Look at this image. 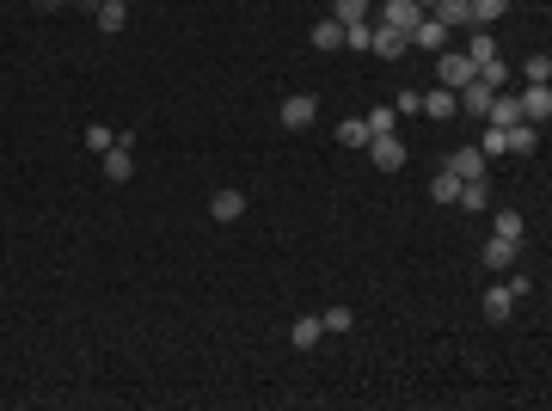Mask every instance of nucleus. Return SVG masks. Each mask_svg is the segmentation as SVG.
<instances>
[{"label":"nucleus","mask_w":552,"mask_h":411,"mask_svg":"<svg viewBox=\"0 0 552 411\" xmlns=\"http://www.w3.org/2000/svg\"><path fill=\"white\" fill-rule=\"evenodd\" d=\"M338 147H369V123H362V117H344V123H338Z\"/></svg>","instance_id":"412c9836"},{"label":"nucleus","mask_w":552,"mask_h":411,"mask_svg":"<svg viewBox=\"0 0 552 411\" xmlns=\"http://www.w3.org/2000/svg\"><path fill=\"white\" fill-rule=\"evenodd\" d=\"M442 166H449L454 178L467 184V178H485V154H479V147H454V154L442 160Z\"/></svg>","instance_id":"9d476101"},{"label":"nucleus","mask_w":552,"mask_h":411,"mask_svg":"<svg viewBox=\"0 0 552 411\" xmlns=\"http://www.w3.org/2000/svg\"><path fill=\"white\" fill-rule=\"evenodd\" d=\"M313 49H344V25H338V19H319V25H313Z\"/></svg>","instance_id":"aec40b11"},{"label":"nucleus","mask_w":552,"mask_h":411,"mask_svg":"<svg viewBox=\"0 0 552 411\" xmlns=\"http://www.w3.org/2000/svg\"><path fill=\"white\" fill-rule=\"evenodd\" d=\"M467 13H473V25H479V31H491V25L510 13V0H467Z\"/></svg>","instance_id":"4468645a"},{"label":"nucleus","mask_w":552,"mask_h":411,"mask_svg":"<svg viewBox=\"0 0 552 411\" xmlns=\"http://www.w3.org/2000/svg\"><path fill=\"white\" fill-rule=\"evenodd\" d=\"M375 56H405L412 43H405V31H393V25H375V43H369Z\"/></svg>","instance_id":"2eb2a0df"},{"label":"nucleus","mask_w":552,"mask_h":411,"mask_svg":"<svg viewBox=\"0 0 552 411\" xmlns=\"http://www.w3.org/2000/svg\"><path fill=\"white\" fill-rule=\"evenodd\" d=\"M516 252L521 246L516 240H497V234H491V240L479 246V258H485V271H516Z\"/></svg>","instance_id":"6e6552de"},{"label":"nucleus","mask_w":552,"mask_h":411,"mask_svg":"<svg viewBox=\"0 0 552 411\" xmlns=\"http://www.w3.org/2000/svg\"><path fill=\"white\" fill-rule=\"evenodd\" d=\"M375 6H380V25H393V31H405V37H412V25L423 19L417 0H375Z\"/></svg>","instance_id":"7ed1b4c3"},{"label":"nucleus","mask_w":552,"mask_h":411,"mask_svg":"<svg viewBox=\"0 0 552 411\" xmlns=\"http://www.w3.org/2000/svg\"><path fill=\"white\" fill-rule=\"evenodd\" d=\"M430 197H436V203H454V197H460V178L442 166V172H436V184H430Z\"/></svg>","instance_id":"b1692460"},{"label":"nucleus","mask_w":552,"mask_h":411,"mask_svg":"<svg viewBox=\"0 0 552 411\" xmlns=\"http://www.w3.org/2000/svg\"><path fill=\"white\" fill-rule=\"evenodd\" d=\"M491 234H497V240H516V246H521V215H516V209H497Z\"/></svg>","instance_id":"4be33fe9"},{"label":"nucleus","mask_w":552,"mask_h":411,"mask_svg":"<svg viewBox=\"0 0 552 411\" xmlns=\"http://www.w3.org/2000/svg\"><path fill=\"white\" fill-rule=\"evenodd\" d=\"M430 19H442V25H473V13H467V0H436V6H430Z\"/></svg>","instance_id":"a211bd4d"},{"label":"nucleus","mask_w":552,"mask_h":411,"mask_svg":"<svg viewBox=\"0 0 552 411\" xmlns=\"http://www.w3.org/2000/svg\"><path fill=\"white\" fill-rule=\"evenodd\" d=\"M111 141H117V130H104V123H93V130H86V147H93V154H104Z\"/></svg>","instance_id":"cd10ccee"},{"label":"nucleus","mask_w":552,"mask_h":411,"mask_svg":"<svg viewBox=\"0 0 552 411\" xmlns=\"http://www.w3.org/2000/svg\"><path fill=\"white\" fill-rule=\"evenodd\" d=\"M521 123H534V130H547V117H552V86H528L521 93Z\"/></svg>","instance_id":"39448f33"},{"label":"nucleus","mask_w":552,"mask_h":411,"mask_svg":"<svg viewBox=\"0 0 552 411\" xmlns=\"http://www.w3.org/2000/svg\"><path fill=\"white\" fill-rule=\"evenodd\" d=\"M37 13H56V6H68V0H31Z\"/></svg>","instance_id":"c756f323"},{"label":"nucleus","mask_w":552,"mask_h":411,"mask_svg":"<svg viewBox=\"0 0 552 411\" xmlns=\"http://www.w3.org/2000/svg\"><path fill=\"white\" fill-rule=\"evenodd\" d=\"M417 111L436 117V123H449V117H460V99H454V86H436V93H417Z\"/></svg>","instance_id":"423d86ee"},{"label":"nucleus","mask_w":552,"mask_h":411,"mask_svg":"<svg viewBox=\"0 0 552 411\" xmlns=\"http://www.w3.org/2000/svg\"><path fill=\"white\" fill-rule=\"evenodd\" d=\"M276 117H282V130H307L313 117H319V99H313V93H295V99H282Z\"/></svg>","instance_id":"20e7f679"},{"label":"nucleus","mask_w":552,"mask_h":411,"mask_svg":"<svg viewBox=\"0 0 552 411\" xmlns=\"http://www.w3.org/2000/svg\"><path fill=\"white\" fill-rule=\"evenodd\" d=\"M405 43H412V49H430V56H442V49H449V25L423 13V19L412 25V37H405Z\"/></svg>","instance_id":"f03ea898"},{"label":"nucleus","mask_w":552,"mask_h":411,"mask_svg":"<svg viewBox=\"0 0 552 411\" xmlns=\"http://www.w3.org/2000/svg\"><path fill=\"white\" fill-rule=\"evenodd\" d=\"M74 6H99V0H74Z\"/></svg>","instance_id":"7c9ffc66"},{"label":"nucleus","mask_w":552,"mask_h":411,"mask_svg":"<svg viewBox=\"0 0 552 411\" xmlns=\"http://www.w3.org/2000/svg\"><path fill=\"white\" fill-rule=\"evenodd\" d=\"M436 74H442V86H454V93H460L467 80H479V74H473V62H467V56H449V49L436 56Z\"/></svg>","instance_id":"1a4fd4ad"},{"label":"nucleus","mask_w":552,"mask_h":411,"mask_svg":"<svg viewBox=\"0 0 552 411\" xmlns=\"http://www.w3.org/2000/svg\"><path fill=\"white\" fill-rule=\"evenodd\" d=\"M289 338H295V350H313V344L325 338V326H319V313H307V319H295V332H289Z\"/></svg>","instance_id":"6ab92c4d"},{"label":"nucleus","mask_w":552,"mask_h":411,"mask_svg":"<svg viewBox=\"0 0 552 411\" xmlns=\"http://www.w3.org/2000/svg\"><path fill=\"white\" fill-rule=\"evenodd\" d=\"M521 74H528V86H547V80H552V56H528Z\"/></svg>","instance_id":"393cba45"},{"label":"nucleus","mask_w":552,"mask_h":411,"mask_svg":"<svg viewBox=\"0 0 552 411\" xmlns=\"http://www.w3.org/2000/svg\"><path fill=\"white\" fill-rule=\"evenodd\" d=\"M129 172H136V141L117 136L104 147V178H111V184H129Z\"/></svg>","instance_id":"f257e3e1"},{"label":"nucleus","mask_w":552,"mask_h":411,"mask_svg":"<svg viewBox=\"0 0 552 411\" xmlns=\"http://www.w3.org/2000/svg\"><path fill=\"white\" fill-rule=\"evenodd\" d=\"M393 117H399L393 104H375V111H369L362 123H369V136H393Z\"/></svg>","instance_id":"5701e85b"},{"label":"nucleus","mask_w":552,"mask_h":411,"mask_svg":"<svg viewBox=\"0 0 552 411\" xmlns=\"http://www.w3.org/2000/svg\"><path fill=\"white\" fill-rule=\"evenodd\" d=\"M510 308H516L510 282H503V289H485V319H491V326H503V319H510Z\"/></svg>","instance_id":"f8f14e48"},{"label":"nucleus","mask_w":552,"mask_h":411,"mask_svg":"<svg viewBox=\"0 0 552 411\" xmlns=\"http://www.w3.org/2000/svg\"><path fill=\"white\" fill-rule=\"evenodd\" d=\"M319 326H325V332H350L356 313H350V308H325V313H319Z\"/></svg>","instance_id":"a878e982"},{"label":"nucleus","mask_w":552,"mask_h":411,"mask_svg":"<svg viewBox=\"0 0 552 411\" xmlns=\"http://www.w3.org/2000/svg\"><path fill=\"white\" fill-rule=\"evenodd\" d=\"M93 13H99V31H123L129 25V0H99Z\"/></svg>","instance_id":"ddd939ff"},{"label":"nucleus","mask_w":552,"mask_h":411,"mask_svg":"<svg viewBox=\"0 0 552 411\" xmlns=\"http://www.w3.org/2000/svg\"><path fill=\"white\" fill-rule=\"evenodd\" d=\"M369 13H375V0H332V19H338V25H362Z\"/></svg>","instance_id":"f3484780"},{"label":"nucleus","mask_w":552,"mask_h":411,"mask_svg":"<svg viewBox=\"0 0 552 411\" xmlns=\"http://www.w3.org/2000/svg\"><path fill=\"white\" fill-rule=\"evenodd\" d=\"M369 160H375L380 172H399V166H405V147H399V136H369Z\"/></svg>","instance_id":"0eeeda50"},{"label":"nucleus","mask_w":552,"mask_h":411,"mask_svg":"<svg viewBox=\"0 0 552 411\" xmlns=\"http://www.w3.org/2000/svg\"><path fill=\"white\" fill-rule=\"evenodd\" d=\"M454 209H467V215L491 209V197H485V178H467V184H460V197H454Z\"/></svg>","instance_id":"dca6fc26"},{"label":"nucleus","mask_w":552,"mask_h":411,"mask_svg":"<svg viewBox=\"0 0 552 411\" xmlns=\"http://www.w3.org/2000/svg\"><path fill=\"white\" fill-rule=\"evenodd\" d=\"M209 215H215V221H240V215H245V197L227 184V191H215V197H209Z\"/></svg>","instance_id":"9b49d317"},{"label":"nucleus","mask_w":552,"mask_h":411,"mask_svg":"<svg viewBox=\"0 0 552 411\" xmlns=\"http://www.w3.org/2000/svg\"><path fill=\"white\" fill-rule=\"evenodd\" d=\"M375 43V25L362 19V25H344V49H369Z\"/></svg>","instance_id":"bb28decb"},{"label":"nucleus","mask_w":552,"mask_h":411,"mask_svg":"<svg viewBox=\"0 0 552 411\" xmlns=\"http://www.w3.org/2000/svg\"><path fill=\"white\" fill-rule=\"evenodd\" d=\"M479 154H503V130H491V123H485V141H479Z\"/></svg>","instance_id":"c85d7f7f"}]
</instances>
